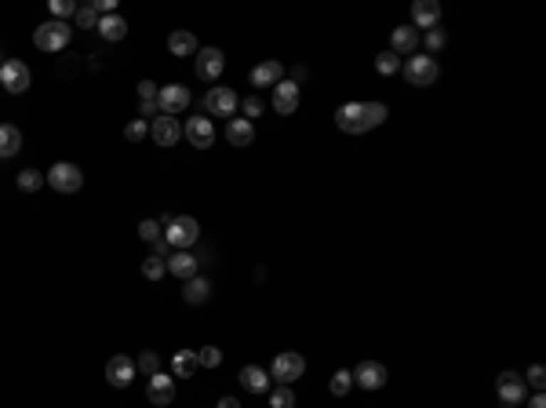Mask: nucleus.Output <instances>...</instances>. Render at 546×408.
I'll use <instances>...</instances> for the list:
<instances>
[{
  "label": "nucleus",
  "instance_id": "nucleus-9",
  "mask_svg": "<svg viewBox=\"0 0 546 408\" xmlns=\"http://www.w3.org/2000/svg\"><path fill=\"white\" fill-rule=\"evenodd\" d=\"M237 106H241V99H237L233 88H211L208 95H204V110L211 117H233Z\"/></svg>",
  "mask_w": 546,
  "mask_h": 408
},
{
  "label": "nucleus",
  "instance_id": "nucleus-47",
  "mask_svg": "<svg viewBox=\"0 0 546 408\" xmlns=\"http://www.w3.org/2000/svg\"><path fill=\"white\" fill-rule=\"evenodd\" d=\"M219 408H241V401H237V397H222Z\"/></svg>",
  "mask_w": 546,
  "mask_h": 408
},
{
  "label": "nucleus",
  "instance_id": "nucleus-7",
  "mask_svg": "<svg viewBox=\"0 0 546 408\" xmlns=\"http://www.w3.org/2000/svg\"><path fill=\"white\" fill-rule=\"evenodd\" d=\"M29 66L19 58H8L4 66H0V84H4V91H11V95H22V91H29Z\"/></svg>",
  "mask_w": 546,
  "mask_h": 408
},
{
  "label": "nucleus",
  "instance_id": "nucleus-24",
  "mask_svg": "<svg viewBox=\"0 0 546 408\" xmlns=\"http://www.w3.org/2000/svg\"><path fill=\"white\" fill-rule=\"evenodd\" d=\"M201 365H197V350H175V357H172V375L175 380H189Z\"/></svg>",
  "mask_w": 546,
  "mask_h": 408
},
{
  "label": "nucleus",
  "instance_id": "nucleus-25",
  "mask_svg": "<svg viewBox=\"0 0 546 408\" xmlns=\"http://www.w3.org/2000/svg\"><path fill=\"white\" fill-rule=\"evenodd\" d=\"M168 273H175L179 281L197 277V256H189V252H175V256L168 259Z\"/></svg>",
  "mask_w": 546,
  "mask_h": 408
},
{
  "label": "nucleus",
  "instance_id": "nucleus-6",
  "mask_svg": "<svg viewBox=\"0 0 546 408\" xmlns=\"http://www.w3.org/2000/svg\"><path fill=\"white\" fill-rule=\"evenodd\" d=\"M437 58L434 55H408V62H404V77H408V84H415V88H430L434 80H437Z\"/></svg>",
  "mask_w": 546,
  "mask_h": 408
},
{
  "label": "nucleus",
  "instance_id": "nucleus-31",
  "mask_svg": "<svg viewBox=\"0 0 546 408\" xmlns=\"http://www.w3.org/2000/svg\"><path fill=\"white\" fill-rule=\"evenodd\" d=\"M41 186H44V175H41L37 168H26V172H19V190L33 194V190H41Z\"/></svg>",
  "mask_w": 546,
  "mask_h": 408
},
{
  "label": "nucleus",
  "instance_id": "nucleus-20",
  "mask_svg": "<svg viewBox=\"0 0 546 408\" xmlns=\"http://www.w3.org/2000/svg\"><path fill=\"white\" fill-rule=\"evenodd\" d=\"M284 80V66H280V62H259V66H255L251 70V84L255 88H270V84H280Z\"/></svg>",
  "mask_w": 546,
  "mask_h": 408
},
{
  "label": "nucleus",
  "instance_id": "nucleus-29",
  "mask_svg": "<svg viewBox=\"0 0 546 408\" xmlns=\"http://www.w3.org/2000/svg\"><path fill=\"white\" fill-rule=\"evenodd\" d=\"M375 70H379L382 77H394V73H401V55H394V51H379V58H375Z\"/></svg>",
  "mask_w": 546,
  "mask_h": 408
},
{
  "label": "nucleus",
  "instance_id": "nucleus-30",
  "mask_svg": "<svg viewBox=\"0 0 546 408\" xmlns=\"http://www.w3.org/2000/svg\"><path fill=\"white\" fill-rule=\"evenodd\" d=\"M168 273V259H160V256H149L146 263H142V277L146 281H160Z\"/></svg>",
  "mask_w": 546,
  "mask_h": 408
},
{
  "label": "nucleus",
  "instance_id": "nucleus-18",
  "mask_svg": "<svg viewBox=\"0 0 546 408\" xmlns=\"http://www.w3.org/2000/svg\"><path fill=\"white\" fill-rule=\"evenodd\" d=\"M411 22L419 26V29H437V22H441V4H437V0H415Z\"/></svg>",
  "mask_w": 546,
  "mask_h": 408
},
{
  "label": "nucleus",
  "instance_id": "nucleus-38",
  "mask_svg": "<svg viewBox=\"0 0 546 408\" xmlns=\"http://www.w3.org/2000/svg\"><path fill=\"white\" fill-rule=\"evenodd\" d=\"M197 365H201V368H219V365H222V350H219V347L197 350Z\"/></svg>",
  "mask_w": 546,
  "mask_h": 408
},
{
  "label": "nucleus",
  "instance_id": "nucleus-2",
  "mask_svg": "<svg viewBox=\"0 0 546 408\" xmlns=\"http://www.w3.org/2000/svg\"><path fill=\"white\" fill-rule=\"evenodd\" d=\"M197 237H201V223L194 215H175L164 226V241H168V248H175V252H189V248L197 244Z\"/></svg>",
  "mask_w": 546,
  "mask_h": 408
},
{
  "label": "nucleus",
  "instance_id": "nucleus-5",
  "mask_svg": "<svg viewBox=\"0 0 546 408\" xmlns=\"http://www.w3.org/2000/svg\"><path fill=\"white\" fill-rule=\"evenodd\" d=\"M44 182H51L55 194H77L80 186H84V172H80L77 164H70V161H58V164L44 175Z\"/></svg>",
  "mask_w": 546,
  "mask_h": 408
},
{
  "label": "nucleus",
  "instance_id": "nucleus-36",
  "mask_svg": "<svg viewBox=\"0 0 546 408\" xmlns=\"http://www.w3.org/2000/svg\"><path fill=\"white\" fill-rule=\"evenodd\" d=\"M135 372L157 375V372H160V357H157L153 350H142V354H139V361H135Z\"/></svg>",
  "mask_w": 546,
  "mask_h": 408
},
{
  "label": "nucleus",
  "instance_id": "nucleus-17",
  "mask_svg": "<svg viewBox=\"0 0 546 408\" xmlns=\"http://www.w3.org/2000/svg\"><path fill=\"white\" fill-rule=\"evenodd\" d=\"M353 383L364 387V390H379L382 383H387V368H382L379 361H361L357 372H353Z\"/></svg>",
  "mask_w": 546,
  "mask_h": 408
},
{
  "label": "nucleus",
  "instance_id": "nucleus-45",
  "mask_svg": "<svg viewBox=\"0 0 546 408\" xmlns=\"http://www.w3.org/2000/svg\"><path fill=\"white\" fill-rule=\"evenodd\" d=\"M153 256H160V259H164V256H168V241H164V237H160V241L153 244Z\"/></svg>",
  "mask_w": 546,
  "mask_h": 408
},
{
  "label": "nucleus",
  "instance_id": "nucleus-3",
  "mask_svg": "<svg viewBox=\"0 0 546 408\" xmlns=\"http://www.w3.org/2000/svg\"><path fill=\"white\" fill-rule=\"evenodd\" d=\"M70 41H73V29L66 22H58V19H51V22H44V26L33 29V44L41 51H62Z\"/></svg>",
  "mask_w": 546,
  "mask_h": 408
},
{
  "label": "nucleus",
  "instance_id": "nucleus-44",
  "mask_svg": "<svg viewBox=\"0 0 546 408\" xmlns=\"http://www.w3.org/2000/svg\"><path fill=\"white\" fill-rule=\"evenodd\" d=\"M157 91H160V88H157L153 80H142V84H139V99H157Z\"/></svg>",
  "mask_w": 546,
  "mask_h": 408
},
{
  "label": "nucleus",
  "instance_id": "nucleus-14",
  "mask_svg": "<svg viewBox=\"0 0 546 408\" xmlns=\"http://www.w3.org/2000/svg\"><path fill=\"white\" fill-rule=\"evenodd\" d=\"M495 390H499V401L503 404H521L525 401V380L518 372H503L495 380Z\"/></svg>",
  "mask_w": 546,
  "mask_h": 408
},
{
  "label": "nucleus",
  "instance_id": "nucleus-33",
  "mask_svg": "<svg viewBox=\"0 0 546 408\" xmlns=\"http://www.w3.org/2000/svg\"><path fill=\"white\" fill-rule=\"evenodd\" d=\"M270 408H295V394H292V387H277V390H270Z\"/></svg>",
  "mask_w": 546,
  "mask_h": 408
},
{
  "label": "nucleus",
  "instance_id": "nucleus-22",
  "mask_svg": "<svg viewBox=\"0 0 546 408\" xmlns=\"http://www.w3.org/2000/svg\"><path fill=\"white\" fill-rule=\"evenodd\" d=\"M390 51L394 55H415V48H419V33H415L411 26H397L394 29V37H390Z\"/></svg>",
  "mask_w": 546,
  "mask_h": 408
},
{
  "label": "nucleus",
  "instance_id": "nucleus-32",
  "mask_svg": "<svg viewBox=\"0 0 546 408\" xmlns=\"http://www.w3.org/2000/svg\"><path fill=\"white\" fill-rule=\"evenodd\" d=\"M146 135H149V124H146V120L135 117V120H127V124H124V139H127V142H142Z\"/></svg>",
  "mask_w": 546,
  "mask_h": 408
},
{
  "label": "nucleus",
  "instance_id": "nucleus-23",
  "mask_svg": "<svg viewBox=\"0 0 546 408\" xmlns=\"http://www.w3.org/2000/svg\"><path fill=\"white\" fill-rule=\"evenodd\" d=\"M19 150H22V132L15 128V124H0V161L15 157Z\"/></svg>",
  "mask_w": 546,
  "mask_h": 408
},
{
  "label": "nucleus",
  "instance_id": "nucleus-46",
  "mask_svg": "<svg viewBox=\"0 0 546 408\" xmlns=\"http://www.w3.org/2000/svg\"><path fill=\"white\" fill-rule=\"evenodd\" d=\"M113 8H117L113 0H99V8H95V11H103V15H113Z\"/></svg>",
  "mask_w": 546,
  "mask_h": 408
},
{
  "label": "nucleus",
  "instance_id": "nucleus-8",
  "mask_svg": "<svg viewBox=\"0 0 546 408\" xmlns=\"http://www.w3.org/2000/svg\"><path fill=\"white\" fill-rule=\"evenodd\" d=\"M157 106H160V117H179L189 106V88H182V84L160 88L157 91Z\"/></svg>",
  "mask_w": 546,
  "mask_h": 408
},
{
  "label": "nucleus",
  "instance_id": "nucleus-26",
  "mask_svg": "<svg viewBox=\"0 0 546 408\" xmlns=\"http://www.w3.org/2000/svg\"><path fill=\"white\" fill-rule=\"evenodd\" d=\"M208 295H211L208 277H189V281H186V292H182V299H186V303L201 306V303H208Z\"/></svg>",
  "mask_w": 546,
  "mask_h": 408
},
{
  "label": "nucleus",
  "instance_id": "nucleus-35",
  "mask_svg": "<svg viewBox=\"0 0 546 408\" xmlns=\"http://www.w3.org/2000/svg\"><path fill=\"white\" fill-rule=\"evenodd\" d=\"M350 387H353V375H350L346 368H339V372L332 375V394H335V397H346Z\"/></svg>",
  "mask_w": 546,
  "mask_h": 408
},
{
  "label": "nucleus",
  "instance_id": "nucleus-42",
  "mask_svg": "<svg viewBox=\"0 0 546 408\" xmlns=\"http://www.w3.org/2000/svg\"><path fill=\"white\" fill-rule=\"evenodd\" d=\"M153 113H160L157 99H142V103H139V120H146V117H153Z\"/></svg>",
  "mask_w": 546,
  "mask_h": 408
},
{
  "label": "nucleus",
  "instance_id": "nucleus-12",
  "mask_svg": "<svg viewBox=\"0 0 546 408\" xmlns=\"http://www.w3.org/2000/svg\"><path fill=\"white\" fill-rule=\"evenodd\" d=\"M273 110H277L280 117H292V113L299 110V84H295V80L273 84Z\"/></svg>",
  "mask_w": 546,
  "mask_h": 408
},
{
  "label": "nucleus",
  "instance_id": "nucleus-40",
  "mask_svg": "<svg viewBox=\"0 0 546 408\" xmlns=\"http://www.w3.org/2000/svg\"><path fill=\"white\" fill-rule=\"evenodd\" d=\"M528 387H535V390H542L546 387V372H542V365H532L528 368V380H525Z\"/></svg>",
  "mask_w": 546,
  "mask_h": 408
},
{
  "label": "nucleus",
  "instance_id": "nucleus-19",
  "mask_svg": "<svg viewBox=\"0 0 546 408\" xmlns=\"http://www.w3.org/2000/svg\"><path fill=\"white\" fill-rule=\"evenodd\" d=\"M241 387H244L248 394H270V372L259 368V365L241 368Z\"/></svg>",
  "mask_w": 546,
  "mask_h": 408
},
{
  "label": "nucleus",
  "instance_id": "nucleus-15",
  "mask_svg": "<svg viewBox=\"0 0 546 408\" xmlns=\"http://www.w3.org/2000/svg\"><path fill=\"white\" fill-rule=\"evenodd\" d=\"M182 135L194 142L197 150H208V146L215 142V128H211V120H208V117H189V120H186V128H182Z\"/></svg>",
  "mask_w": 546,
  "mask_h": 408
},
{
  "label": "nucleus",
  "instance_id": "nucleus-10",
  "mask_svg": "<svg viewBox=\"0 0 546 408\" xmlns=\"http://www.w3.org/2000/svg\"><path fill=\"white\" fill-rule=\"evenodd\" d=\"M146 397H149V404H157V408L172 404V401H175V375H164V372L149 375V383H146Z\"/></svg>",
  "mask_w": 546,
  "mask_h": 408
},
{
  "label": "nucleus",
  "instance_id": "nucleus-41",
  "mask_svg": "<svg viewBox=\"0 0 546 408\" xmlns=\"http://www.w3.org/2000/svg\"><path fill=\"white\" fill-rule=\"evenodd\" d=\"M241 106H244V120H251V117H259V113H263V99H259V95L244 99Z\"/></svg>",
  "mask_w": 546,
  "mask_h": 408
},
{
  "label": "nucleus",
  "instance_id": "nucleus-27",
  "mask_svg": "<svg viewBox=\"0 0 546 408\" xmlns=\"http://www.w3.org/2000/svg\"><path fill=\"white\" fill-rule=\"evenodd\" d=\"M168 51L172 55H194L197 51V37L189 33V29H175V33L168 37Z\"/></svg>",
  "mask_w": 546,
  "mask_h": 408
},
{
  "label": "nucleus",
  "instance_id": "nucleus-28",
  "mask_svg": "<svg viewBox=\"0 0 546 408\" xmlns=\"http://www.w3.org/2000/svg\"><path fill=\"white\" fill-rule=\"evenodd\" d=\"M95 29H99V33H103L106 41H124V33H127V22H124L120 15H103Z\"/></svg>",
  "mask_w": 546,
  "mask_h": 408
},
{
  "label": "nucleus",
  "instance_id": "nucleus-11",
  "mask_svg": "<svg viewBox=\"0 0 546 408\" xmlns=\"http://www.w3.org/2000/svg\"><path fill=\"white\" fill-rule=\"evenodd\" d=\"M106 383L110 387H132L135 383V361L132 357H124V354H117V357H110L106 361Z\"/></svg>",
  "mask_w": 546,
  "mask_h": 408
},
{
  "label": "nucleus",
  "instance_id": "nucleus-48",
  "mask_svg": "<svg viewBox=\"0 0 546 408\" xmlns=\"http://www.w3.org/2000/svg\"><path fill=\"white\" fill-rule=\"evenodd\" d=\"M528 408H546V397H542V394H535V397L528 401Z\"/></svg>",
  "mask_w": 546,
  "mask_h": 408
},
{
  "label": "nucleus",
  "instance_id": "nucleus-1",
  "mask_svg": "<svg viewBox=\"0 0 546 408\" xmlns=\"http://www.w3.org/2000/svg\"><path fill=\"white\" fill-rule=\"evenodd\" d=\"M382 120H387V106L382 103H346L335 110V124L346 135H364Z\"/></svg>",
  "mask_w": 546,
  "mask_h": 408
},
{
  "label": "nucleus",
  "instance_id": "nucleus-21",
  "mask_svg": "<svg viewBox=\"0 0 546 408\" xmlns=\"http://www.w3.org/2000/svg\"><path fill=\"white\" fill-rule=\"evenodd\" d=\"M226 139H230V146H251V139H255V124L244 120V117H230V124H226Z\"/></svg>",
  "mask_w": 546,
  "mask_h": 408
},
{
  "label": "nucleus",
  "instance_id": "nucleus-16",
  "mask_svg": "<svg viewBox=\"0 0 546 408\" xmlns=\"http://www.w3.org/2000/svg\"><path fill=\"white\" fill-rule=\"evenodd\" d=\"M149 135H153L157 146H175V142L182 139V124H179L175 117H157V120L149 124Z\"/></svg>",
  "mask_w": 546,
  "mask_h": 408
},
{
  "label": "nucleus",
  "instance_id": "nucleus-37",
  "mask_svg": "<svg viewBox=\"0 0 546 408\" xmlns=\"http://www.w3.org/2000/svg\"><path fill=\"white\" fill-rule=\"evenodd\" d=\"M48 8H51V15H55L58 22H66L70 15H77V8H80V4H73V0H51Z\"/></svg>",
  "mask_w": 546,
  "mask_h": 408
},
{
  "label": "nucleus",
  "instance_id": "nucleus-13",
  "mask_svg": "<svg viewBox=\"0 0 546 408\" xmlns=\"http://www.w3.org/2000/svg\"><path fill=\"white\" fill-rule=\"evenodd\" d=\"M222 70H226V58H222L219 48H204V51H197V77H201V80H219Z\"/></svg>",
  "mask_w": 546,
  "mask_h": 408
},
{
  "label": "nucleus",
  "instance_id": "nucleus-43",
  "mask_svg": "<svg viewBox=\"0 0 546 408\" xmlns=\"http://www.w3.org/2000/svg\"><path fill=\"white\" fill-rule=\"evenodd\" d=\"M426 48L430 51H441L444 48V33H441V29H430V33H426Z\"/></svg>",
  "mask_w": 546,
  "mask_h": 408
},
{
  "label": "nucleus",
  "instance_id": "nucleus-4",
  "mask_svg": "<svg viewBox=\"0 0 546 408\" xmlns=\"http://www.w3.org/2000/svg\"><path fill=\"white\" fill-rule=\"evenodd\" d=\"M303 372H306L303 354H295V350H284V354H277V357H273L270 380H277L280 387H292L295 380H303Z\"/></svg>",
  "mask_w": 546,
  "mask_h": 408
},
{
  "label": "nucleus",
  "instance_id": "nucleus-34",
  "mask_svg": "<svg viewBox=\"0 0 546 408\" xmlns=\"http://www.w3.org/2000/svg\"><path fill=\"white\" fill-rule=\"evenodd\" d=\"M139 237H142V241H149V244H157L160 237H164V230H160L157 219H142V223H139Z\"/></svg>",
  "mask_w": 546,
  "mask_h": 408
},
{
  "label": "nucleus",
  "instance_id": "nucleus-39",
  "mask_svg": "<svg viewBox=\"0 0 546 408\" xmlns=\"http://www.w3.org/2000/svg\"><path fill=\"white\" fill-rule=\"evenodd\" d=\"M73 19H77V26H84V29H91V26H99V11H95L91 4H80Z\"/></svg>",
  "mask_w": 546,
  "mask_h": 408
}]
</instances>
